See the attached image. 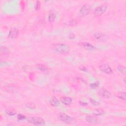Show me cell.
I'll list each match as a JSON object with an SVG mask.
<instances>
[{
    "mask_svg": "<svg viewBox=\"0 0 126 126\" xmlns=\"http://www.w3.org/2000/svg\"><path fill=\"white\" fill-rule=\"evenodd\" d=\"M51 49L57 53H67L70 51V47L68 45L65 44L57 43L52 45Z\"/></svg>",
    "mask_w": 126,
    "mask_h": 126,
    "instance_id": "obj_1",
    "label": "cell"
},
{
    "mask_svg": "<svg viewBox=\"0 0 126 126\" xmlns=\"http://www.w3.org/2000/svg\"><path fill=\"white\" fill-rule=\"evenodd\" d=\"M27 120L30 124L35 125H43L45 124V121L43 119L39 117H30Z\"/></svg>",
    "mask_w": 126,
    "mask_h": 126,
    "instance_id": "obj_2",
    "label": "cell"
},
{
    "mask_svg": "<svg viewBox=\"0 0 126 126\" xmlns=\"http://www.w3.org/2000/svg\"><path fill=\"white\" fill-rule=\"evenodd\" d=\"M59 118L62 121L67 124H73L76 123L73 118L66 114H61L59 116Z\"/></svg>",
    "mask_w": 126,
    "mask_h": 126,
    "instance_id": "obj_3",
    "label": "cell"
},
{
    "mask_svg": "<svg viewBox=\"0 0 126 126\" xmlns=\"http://www.w3.org/2000/svg\"><path fill=\"white\" fill-rule=\"evenodd\" d=\"M107 6L106 5H102L98 7L94 12V15L95 16H99L103 14L106 11Z\"/></svg>",
    "mask_w": 126,
    "mask_h": 126,
    "instance_id": "obj_4",
    "label": "cell"
},
{
    "mask_svg": "<svg viewBox=\"0 0 126 126\" xmlns=\"http://www.w3.org/2000/svg\"><path fill=\"white\" fill-rule=\"evenodd\" d=\"M99 69L100 70L107 74H112L113 73V70L110 66H109L108 65L106 64H103L99 66Z\"/></svg>",
    "mask_w": 126,
    "mask_h": 126,
    "instance_id": "obj_5",
    "label": "cell"
},
{
    "mask_svg": "<svg viewBox=\"0 0 126 126\" xmlns=\"http://www.w3.org/2000/svg\"><path fill=\"white\" fill-rule=\"evenodd\" d=\"M91 11V6L89 4L84 5L80 10V14L82 16L88 15Z\"/></svg>",
    "mask_w": 126,
    "mask_h": 126,
    "instance_id": "obj_6",
    "label": "cell"
},
{
    "mask_svg": "<svg viewBox=\"0 0 126 126\" xmlns=\"http://www.w3.org/2000/svg\"><path fill=\"white\" fill-rule=\"evenodd\" d=\"M98 94L101 97L105 99L109 98L111 97V93L108 90L104 88L100 89L99 90Z\"/></svg>",
    "mask_w": 126,
    "mask_h": 126,
    "instance_id": "obj_7",
    "label": "cell"
},
{
    "mask_svg": "<svg viewBox=\"0 0 126 126\" xmlns=\"http://www.w3.org/2000/svg\"><path fill=\"white\" fill-rule=\"evenodd\" d=\"M93 36L95 39L100 42L105 41L107 39V37L106 35L100 33H98V32L95 33L93 35Z\"/></svg>",
    "mask_w": 126,
    "mask_h": 126,
    "instance_id": "obj_8",
    "label": "cell"
},
{
    "mask_svg": "<svg viewBox=\"0 0 126 126\" xmlns=\"http://www.w3.org/2000/svg\"><path fill=\"white\" fill-rule=\"evenodd\" d=\"M79 45L81 46V47H83L84 48L91 50V51H95L97 49L96 47L91 44L90 43L88 42H82V43H79Z\"/></svg>",
    "mask_w": 126,
    "mask_h": 126,
    "instance_id": "obj_9",
    "label": "cell"
},
{
    "mask_svg": "<svg viewBox=\"0 0 126 126\" xmlns=\"http://www.w3.org/2000/svg\"><path fill=\"white\" fill-rule=\"evenodd\" d=\"M5 89L6 91L10 93H16L18 91V88L14 85H8L5 86Z\"/></svg>",
    "mask_w": 126,
    "mask_h": 126,
    "instance_id": "obj_10",
    "label": "cell"
},
{
    "mask_svg": "<svg viewBox=\"0 0 126 126\" xmlns=\"http://www.w3.org/2000/svg\"><path fill=\"white\" fill-rule=\"evenodd\" d=\"M19 31L17 28H13L12 29L9 33V37L11 39H15L18 35Z\"/></svg>",
    "mask_w": 126,
    "mask_h": 126,
    "instance_id": "obj_11",
    "label": "cell"
},
{
    "mask_svg": "<svg viewBox=\"0 0 126 126\" xmlns=\"http://www.w3.org/2000/svg\"><path fill=\"white\" fill-rule=\"evenodd\" d=\"M61 102L66 105H70L72 102V99L71 98L68 97H63L60 98Z\"/></svg>",
    "mask_w": 126,
    "mask_h": 126,
    "instance_id": "obj_12",
    "label": "cell"
},
{
    "mask_svg": "<svg viewBox=\"0 0 126 126\" xmlns=\"http://www.w3.org/2000/svg\"><path fill=\"white\" fill-rule=\"evenodd\" d=\"M85 120L89 123L96 124L98 123V118L93 116H87L85 117Z\"/></svg>",
    "mask_w": 126,
    "mask_h": 126,
    "instance_id": "obj_13",
    "label": "cell"
},
{
    "mask_svg": "<svg viewBox=\"0 0 126 126\" xmlns=\"http://www.w3.org/2000/svg\"><path fill=\"white\" fill-rule=\"evenodd\" d=\"M50 104L52 106L54 107H58L60 105V102L58 98L55 97H52L50 100Z\"/></svg>",
    "mask_w": 126,
    "mask_h": 126,
    "instance_id": "obj_14",
    "label": "cell"
},
{
    "mask_svg": "<svg viewBox=\"0 0 126 126\" xmlns=\"http://www.w3.org/2000/svg\"><path fill=\"white\" fill-rule=\"evenodd\" d=\"M37 67L39 70H40L41 71L44 73H47L49 71V69L47 66L41 64H38Z\"/></svg>",
    "mask_w": 126,
    "mask_h": 126,
    "instance_id": "obj_15",
    "label": "cell"
},
{
    "mask_svg": "<svg viewBox=\"0 0 126 126\" xmlns=\"http://www.w3.org/2000/svg\"><path fill=\"white\" fill-rule=\"evenodd\" d=\"M10 53V50L6 46H2L1 47V56H7Z\"/></svg>",
    "mask_w": 126,
    "mask_h": 126,
    "instance_id": "obj_16",
    "label": "cell"
},
{
    "mask_svg": "<svg viewBox=\"0 0 126 126\" xmlns=\"http://www.w3.org/2000/svg\"><path fill=\"white\" fill-rule=\"evenodd\" d=\"M56 13L55 11H51L48 15V21L52 23L53 22L56 18Z\"/></svg>",
    "mask_w": 126,
    "mask_h": 126,
    "instance_id": "obj_17",
    "label": "cell"
},
{
    "mask_svg": "<svg viewBox=\"0 0 126 126\" xmlns=\"http://www.w3.org/2000/svg\"><path fill=\"white\" fill-rule=\"evenodd\" d=\"M117 70H119V72L123 74L124 75L126 74V68L124 66H123L122 65H119L117 67Z\"/></svg>",
    "mask_w": 126,
    "mask_h": 126,
    "instance_id": "obj_18",
    "label": "cell"
},
{
    "mask_svg": "<svg viewBox=\"0 0 126 126\" xmlns=\"http://www.w3.org/2000/svg\"><path fill=\"white\" fill-rule=\"evenodd\" d=\"M126 93L125 92H120L117 95V97L123 100H126Z\"/></svg>",
    "mask_w": 126,
    "mask_h": 126,
    "instance_id": "obj_19",
    "label": "cell"
},
{
    "mask_svg": "<svg viewBox=\"0 0 126 126\" xmlns=\"http://www.w3.org/2000/svg\"><path fill=\"white\" fill-rule=\"evenodd\" d=\"M104 114V112L102 109L100 108L97 109L94 111V115H101Z\"/></svg>",
    "mask_w": 126,
    "mask_h": 126,
    "instance_id": "obj_20",
    "label": "cell"
},
{
    "mask_svg": "<svg viewBox=\"0 0 126 126\" xmlns=\"http://www.w3.org/2000/svg\"><path fill=\"white\" fill-rule=\"evenodd\" d=\"M6 113L11 116H14L16 114V111L14 109H9L6 111Z\"/></svg>",
    "mask_w": 126,
    "mask_h": 126,
    "instance_id": "obj_21",
    "label": "cell"
},
{
    "mask_svg": "<svg viewBox=\"0 0 126 126\" xmlns=\"http://www.w3.org/2000/svg\"><path fill=\"white\" fill-rule=\"evenodd\" d=\"M26 106L31 109H34L36 108V105L31 102H28L26 103Z\"/></svg>",
    "mask_w": 126,
    "mask_h": 126,
    "instance_id": "obj_22",
    "label": "cell"
},
{
    "mask_svg": "<svg viewBox=\"0 0 126 126\" xmlns=\"http://www.w3.org/2000/svg\"><path fill=\"white\" fill-rule=\"evenodd\" d=\"M17 118L19 120H24L26 119V117L22 114H18L17 116Z\"/></svg>",
    "mask_w": 126,
    "mask_h": 126,
    "instance_id": "obj_23",
    "label": "cell"
},
{
    "mask_svg": "<svg viewBox=\"0 0 126 126\" xmlns=\"http://www.w3.org/2000/svg\"><path fill=\"white\" fill-rule=\"evenodd\" d=\"M77 23V21L76 19H72L69 22V25L71 26H75Z\"/></svg>",
    "mask_w": 126,
    "mask_h": 126,
    "instance_id": "obj_24",
    "label": "cell"
},
{
    "mask_svg": "<svg viewBox=\"0 0 126 126\" xmlns=\"http://www.w3.org/2000/svg\"><path fill=\"white\" fill-rule=\"evenodd\" d=\"M90 87L92 89H96L99 86V82H96L95 83L91 84H90Z\"/></svg>",
    "mask_w": 126,
    "mask_h": 126,
    "instance_id": "obj_25",
    "label": "cell"
},
{
    "mask_svg": "<svg viewBox=\"0 0 126 126\" xmlns=\"http://www.w3.org/2000/svg\"><path fill=\"white\" fill-rule=\"evenodd\" d=\"M90 100L91 101V103H92L94 105L97 106V105H99V103H98V102H97V101H96L95 100L93 99L92 98H90Z\"/></svg>",
    "mask_w": 126,
    "mask_h": 126,
    "instance_id": "obj_26",
    "label": "cell"
},
{
    "mask_svg": "<svg viewBox=\"0 0 126 126\" xmlns=\"http://www.w3.org/2000/svg\"><path fill=\"white\" fill-rule=\"evenodd\" d=\"M41 8V2L40 1H37V4H36V9L38 11Z\"/></svg>",
    "mask_w": 126,
    "mask_h": 126,
    "instance_id": "obj_27",
    "label": "cell"
},
{
    "mask_svg": "<svg viewBox=\"0 0 126 126\" xmlns=\"http://www.w3.org/2000/svg\"><path fill=\"white\" fill-rule=\"evenodd\" d=\"M75 37V35L73 33H70L69 35V38L70 39H74Z\"/></svg>",
    "mask_w": 126,
    "mask_h": 126,
    "instance_id": "obj_28",
    "label": "cell"
},
{
    "mask_svg": "<svg viewBox=\"0 0 126 126\" xmlns=\"http://www.w3.org/2000/svg\"><path fill=\"white\" fill-rule=\"evenodd\" d=\"M80 70L82 71H85V72H86L87 71V69L85 67H81L80 68Z\"/></svg>",
    "mask_w": 126,
    "mask_h": 126,
    "instance_id": "obj_29",
    "label": "cell"
},
{
    "mask_svg": "<svg viewBox=\"0 0 126 126\" xmlns=\"http://www.w3.org/2000/svg\"><path fill=\"white\" fill-rule=\"evenodd\" d=\"M79 103H80V104L81 105H82V106H86V105H87V104H88L87 103L84 102H82V101H79Z\"/></svg>",
    "mask_w": 126,
    "mask_h": 126,
    "instance_id": "obj_30",
    "label": "cell"
}]
</instances>
